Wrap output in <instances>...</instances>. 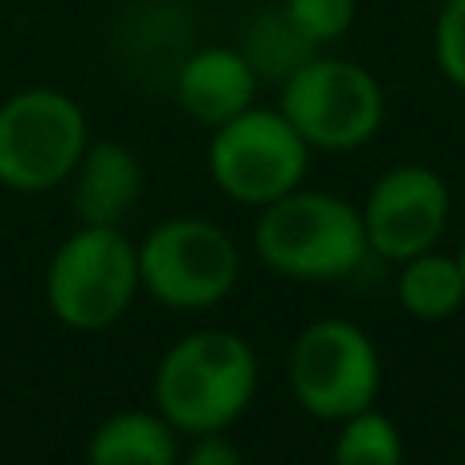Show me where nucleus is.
<instances>
[{
  "mask_svg": "<svg viewBox=\"0 0 465 465\" xmlns=\"http://www.w3.org/2000/svg\"><path fill=\"white\" fill-rule=\"evenodd\" d=\"M253 253L270 273L290 282H339L368 262L360 204L322 188H302L257 209Z\"/></svg>",
  "mask_w": 465,
  "mask_h": 465,
  "instance_id": "obj_1",
  "label": "nucleus"
},
{
  "mask_svg": "<svg viewBox=\"0 0 465 465\" xmlns=\"http://www.w3.org/2000/svg\"><path fill=\"white\" fill-rule=\"evenodd\" d=\"M152 392L176 433H217L253 404L257 355L237 331H193L163 351Z\"/></svg>",
  "mask_w": 465,
  "mask_h": 465,
  "instance_id": "obj_2",
  "label": "nucleus"
},
{
  "mask_svg": "<svg viewBox=\"0 0 465 465\" xmlns=\"http://www.w3.org/2000/svg\"><path fill=\"white\" fill-rule=\"evenodd\" d=\"M278 111L306 139L311 152L347 155L380 135L388 98L380 78L351 57L314 54L282 82Z\"/></svg>",
  "mask_w": 465,
  "mask_h": 465,
  "instance_id": "obj_3",
  "label": "nucleus"
},
{
  "mask_svg": "<svg viewBox=\"0 0 465 465\" xmlns=\"http://www.w3.org/2000/svg\"><path fill=\"white\" fill-rule=\"evenodd\" d=\"M139 290V249L123 229L78 225L45 265V306L70 331L114 327Z\"/></svg>",
  "mask_w": 465,
  "mask_h": 465,
  "instance_id": "obj_4",
  "label": "nucleus"
},
{
  "mask_svg": "<svg viewBox=\"0 0 465 465\" xmlns=\"http://www.w3.org/2000/svg\"><path fill=\"white\" fill-rule=\"evenodd\" d=\"M286 380L298 409L314 420L339 425L360 409H371L384 384L380 347L360 322L319 319L298 331L286 360Z\"/></svg>",
  "mask_w": 465,
  "mask_h": 465,
  "instance_id": "obj_5",
  "label": "nucleus"
},
{
  "mask_svg": "<svg viewBox=\"0 0 465 465\" xmlns=\"http://www.w3.org/2000/svg\"><path fill=\"white\" fill-rule=\"evenodd\" d=\"M139 286L168 311H209L241 278V249L204 217L160 221L139 241Z\"/></svg>",
  "mask_w": 465,
  "mask_h": 465,
  "instance_id": "obj_6",
  "label": "nucleus"
},
{
  "mask_svg": "<svg viewBox=\"0 0 465 465\" xmlns=\"http://www.w3.org/2000/svg\"><path fill=\"white\" fill-rule=\"evenodd\" d=\"M86 143V114L62 90L33 86L0 103V184L13 193L65 184Z\"/></svg>",
  "mask_w": 465,
  "mask_h": 465,
  "instance_id": "obj_7",
  "label": "nucleus"
},
{
  "mask_svg": "<svg viewBox=\"0 0 465 465\" xmlns=\"http://www.w3.org/2000/svg\"><path fill=\"white\" fill-rule=\"evenodd\" d=\"M311 168V147L273 106H249L237 119L213 127L209 176L229 201L262 209L294 193Z\"/></svg>",
  "mask_w": 465,
  "mask_h": 465,
  "instance_id": "obj_8",
  "label": "nucleus"
},
{
  "mask_svg": "<svg viewBox=\"0 0 465 465\" xmlns=\"http://www.w3.org/2000/svg\"><path fill=\"white\" fill-rule=\"evenodd\" d=\"M450 184L429 163H396L368 188V201L360 204L368 249L384 262L401 265L404 257H417L437 249L450 229Z\"/></svg>",
  "mask_w": 465,
  "mask_h": 465,
  "instance_id": "obj_9",
  "label": "nucleus"
},
{
  "mask_svg": "<svg viewBox=\"0 0 465 465\" xmlns=\"http://www.w3.org/2000/svg\"><path fill=\"white\" fill-rule=\"evenodd\" d=\"M262 78L253 74L249 57L229 45L196 49L176 74V103L184 106L188 119L204 123V127H221V123L237 119L249 111L257 98Z\"/></svg>",
  "mask_w": 465,
  "mask_h": 465,
  "instance_id": "obj_10",
  "label": "nucleus"
},
{
  "mask_svg": "<svg viewBox=\"0 0 465 465\" xmlns=\"http://www.w3.org/2000/svg\"><path fill=\"white\" fill-rule=\"evenodd\" d=\"M74 217L78 225L123 229L143 196V163L131 147L114 139L86 143L78 168H74Z\"/></svg>",
  "mask_w": 465,
  "mask_h": 465,
  "instance_id": "obj_11",
  "label": "nucleus"
},
{
  "mask_svg": "<svg viewBox=\"0 0 465 465\" xmlns=\"http://www.w3.org/2000/svg\"><path fill=\"white\" fill-rule=\"evenodd\" d=\"M86 458L94 465H172L180 461V433L160 409H127L94 429Z\"/></svg>",
  "mask_w": 465,
  "mask_h": 465,
  "instance_id": "obj_12",
  "label": "nucleus"
},
{
  "mask_svg": "<svg viewBox=\"0 0 465 465\" xmlns=\"http://www.w3.org/2000/svg\"><path fill=\"white\" fill-rule=\"evenodd\" d=\"M396 298L420 322H445L465 306V273L458 253L425 249L417 257H404L396 273Z\"/></svg>",
  "mask_w": 465,
  "mask_h": 465,
  "instance_id": "obj_13",
  "label": "nucleus"
},
{
  "mask_svg": "<svg viewBox=\"0 0 465 465\" xmlns=\"http://www.w3.org/2000/svg\"><path fill=\"white\" fill-rule=\"evenodd\" d=\"M237 49L249 57V65H253L257 78H270V82H278V86L298 70V65L311 62V57L319 54V45H311L282 8H265V13H257L253 21H249L245 41H241Z\"/></svg>",
  "mask_w": 465,
  "mask_h": 465,
  "instance_id": "obj_14",
  "label": "nucleus"
},
{
  "mask_svg": "<svg viewBox=\"0 0 465 465\" xmlns=\"http://www.w3.org/2000/svg\"><path fill=\"white\" fill-rule=\"evenodd\" d=\"M331 458L339 465H401L404 461V437L388 412L360 409L339 420V437L331 445Z\"/></svg>",
  "mask_w": 465,
  "mask_h": 465,
  "instance_id": "obj_15",
  "label": "nucleus"
},
{
  "mask_svg": "<svg viewBox=\"0 0 465 465\" xmlns=\"http://www.w3.org/2000/svg\"><path fill=\"white\" fill-rule=\"evenodd\" d=\"M282 13L311 45L322 49L355 25V0H282Z\"/></svg>",
  "mask_w": 465,
  "mask_h": 465,
  "instance_id": "obj_16",
  "label": "nucleus"
},
{
  "mask_svg": "<svg viewBox=\"0 0 465 465\" xmlns=\"http://www.w3.org/2000/svg\"><path fill=\"white\" fill-rule=\"evenodd\" d=\"M433 57L450 86L465 90V0H445L433 21Z\"/></svg>",
  "mask_w": 465,
  "mask_h": 465,
  "instance_id": "obj_17",
  "label": "nucleus"
},
{
  "mask_svg": "<svg viewBox=\"0 0 465 465\" xmlns=\"http://www.w3.org/2000/svg\"><path fill=\"white\" fill-rule=\"evenodd\" d=\"M184 458L188 465H237L241 450L229 441V429H217V433H196Z\"/></svg>",
  "mask_w": 465,
  "mask_h": 465,
  "instance_id": "obj_18",
  "label": "nucleus"
},
{
  "mask_svg": "<svg viewBox=\"0 0 465 465\" xmlns=\"http://www.w3.org/2000/svg\"><path fill=\"white\" fill-rule=\"evenodd\" d=\"M458 262H461V273H465V241H461V249H458Z\"/></svg>",
  "mask_w": 465,
  "mask_h": 465,
  "instance_id": "obj_19",
  "label": "nucleus"
}]
</instances>
